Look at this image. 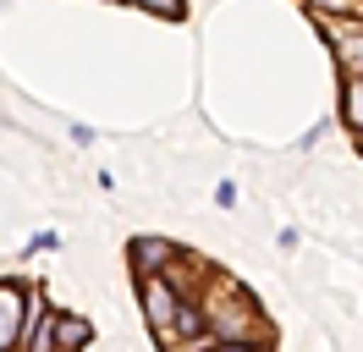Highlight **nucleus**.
I'll return each mask as SVG.
<instances>
[{
	"label": "nucleus",
	"mask_w": 363,
	"mask_h": 352,
	"mask_svg": "<svg viewBox=\"0 0 363 352\" xmlns=\"http://www.w3.org/2000/svg\"><path fill=\"white\" fill-rule=\"evenodd\" d=\"M177 286L165 281V275H143V314H149V325H155V336H165L171 330V319H177Z\"/></svg>",
	"instance_id": "nucleus-1"
},
{
	"label": "nucleus",
	"mask_w": 363,
	"mask_h": 352,
	"mask_svg": "<svg viewBox=\"0 0 363 352\" xmlns=\"http://www.w3.org/2000/svg\"><path fill=\"white\" fill-rule=\"evenodd\" d=\"M23 319H28V292L23 286H0V352L23 347Z\"/></svg>",
	"instance_id": "nucleus-2"
},
{
	"label": "nucleus",
	"mask_w": 363,
	"mask_h": 352,
	"mask_svg": "<svg viewBox=\"0 0 363 352\" xmlns=\"http://www.w3.org/2000/svg\"><path fill=\"white\" fill-rule=\"evenodd\" d=\"M133 264L143 270V275H160L165 264H177V242H165V237H138V242H133Z\"/></svg>",
	"instance_id": "nucleus-3"
},
{
	"label": "nucleus",
	"mask_w": 363,
	"mask_h": 352,
	"mask_svg": "<svg viewBox=\"0 0 363 352\" xmlns=\"http://www.w3.org/2000/svg\"><path fill=\"white\" fill-rule=\"evenodd\" d=\"M89 319H50V347L55 352H77V347H89Z\"/></svg>",
	"instance_id": "nucleus-4"
},
{
	"label": "nucleus",
	"mask_w": 363,
	"mask_h": 352,
	"mask_svg": "<svg viewBox=\"0 0 363 352\" xmlns=\"http://www.w3.org/2000/svg\"><path fill=\"white\" fill-rule=\"evenodd\" d=\"M336 55H341L347 72L363 77V28H336Z\"/></svg>",
	"instance_id": "nucleus-5"
},
{
	"label": "nucleus",
	"mask_w": 363,
	"mask_h": 352,
	"mask_svg": "<svg viewBox=\"0 0 363 352\" xmlns=\"http://www.w3.org/2000/svg\"><path fill=\"white\" fill-rule=\"evenodd\" d=\"M341 116H347V121H352V127L363 132V77H352V83H347V99H341Z\"/></svg>",
	"instance_id": "nucleus-6"
},
{
	"label": "nucleus",
	"mask_w": 363,
	"mask_h": 352,
	"mask_svg": "<svg viewBox=\"0 0 363 352\" xmlns=\"http://www.w3.org/2000/svg\"><path fill=\"white\" fill-rule=\"evenodd\" d=\"M133 6H149L160 17H182V0H133Z\"/></svg>",
	"instance_id": "nucleus-7"
},
{
	"label": "nucleus",
	"mask_w": 363,
	"mask_h": 352,
	"mask_svg": "<svg viewBox=\"0 0 363 352\" xmlns=\"http://www.w3.org/2000/svg\"><path fill=\"white\" fill-rule=\"evenodd\" d=\"M209 352H259L253 341H220V347H209Z\"/></svg>",
	"instance_id": "nucleus-8"
},
{
	"label": "nucleus",
	"mask_w": 363,
	"mask_h": 352,
	"mask_svg": "<svg viewBox=\"0 0 363 352\" xmlns=\"http://www.w3.org/2000/svg\"><path fill=\"white\" fill-rule=\"evenodd\" d=\"M319 11H347V6H352V0H314Z\"/></svg>",
	"instance_id": "nucleus-9"
},
{
	"label": "nucleus",
	"mask_w": 363,
	"mask_h": 352,
	"mask_svg": "<svg viewBox=\"0 0 363 352\" xmlns=\"http://www.w3.org/2000/svg\"><path fill=\"white\" fill-rule=\"evenodd\" d=\"M358 149H363V138H358Z\"/></svg>",
	"instance_id": "nucleus-10"
}]
</instances>
